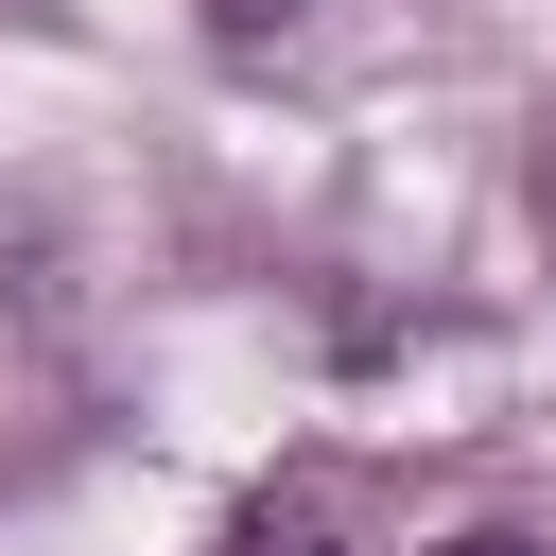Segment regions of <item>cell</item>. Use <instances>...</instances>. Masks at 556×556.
<instances>
[{
  "label": "cell",
  "instance_id": "4",
  "mask_svg": "<svg viewBox=\"0 0 556 556\" xmlns=\"http://www.w3.org/2000/svg\"><path fill=\"white\" fill-rule=\"evenodd\" d=\"M434 556H556V539H521V521H469V539H434Z\"/></svg>",
  "mask_w": 556,
  "mask_h": 556
},
{
  "label": "cell",
  "instance_id": "1",
  "mask_svg": "<svg viewBox=\"0 0 556 556\" xmlns=\"http://www.w3.org/2000/svg\"><path fill=\"white\" fill-rule=\"evenodd\" d=\"M243 556H348L330 486H313V469H295V486H261V504H243Z\"/></svg>",
  "mask_w": 556,
  "mask_h": 556
},
{
  "label": "cell",
  "instance_id": "3",
  "mask_svg": "<svg viewBox=\"0 0 556 556\" xmlns=\"http://www.w3.org/2000/svg\"><path fill=\"white\" fill-rule=\"evenodd\" d=\"M521 208H539V261H556V104H539V139H521Z\"/></svg>",
  "mask_w": 556,
  "mask_h": 556
},
{
  "label": "cell",
  "instance_id": "2",
  "mask_svg": "<svg viewBox=\"0 0 556 556\" xmlns=\"http://www.w3.org/2000/svg\"><path fill=\"white\" fill-rule=\"evenodd\" d=\"M295 17H313V0H208V35H226V52H278Z\"/></svg>",
  "mask_w": 556,
  "mask_h": 556
}]
</instances>
